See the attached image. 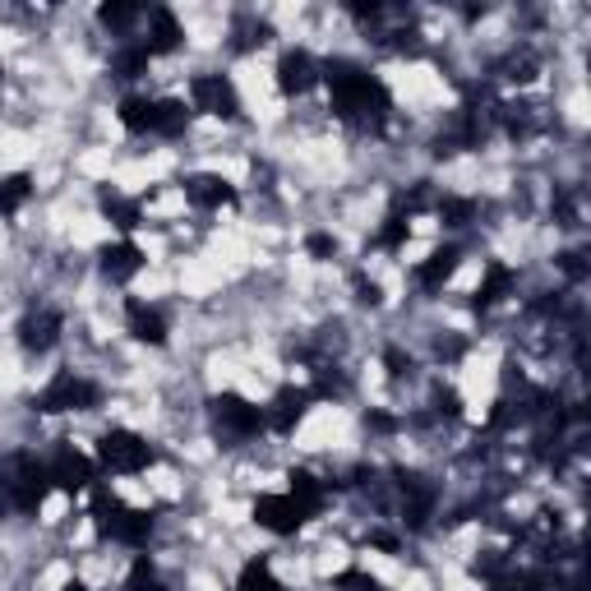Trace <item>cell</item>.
<instances>
[{
  "label": "cell",
  "instance_id": "obj_5",
  "mask_svg": "<svg viewBox=\"0 0 591 591\" xmlns=\"http://www.w3.org/2000/svg\"><path fill=\"white\" fill-rule=\"evenodd\" d=\"M209 406H213L217 430L227 435V439H254V435H264V430H268L264 406H254L250 398H240V393H217Z\"/></svg>",
  "mask_w": 591,
  "mask_h": 591
},
{
  "label": "cell",
  "instance_id": "obj_39",
  "mask_svg": "<svg viewBox=\"0 0 591 591\" xmlns=\"http://www.w3.org/2000/svg\"><path fill=\"white\" fill-rule=\"evenodd\" d=\"M0 79H5V65H0Z\"/></svg>",
  "mask_w": 591,
  "mask_h": 591
},
{
  "label": "cell",
  "instance_id": "obj_34",
  "mask_svg": "<svg viewBox=\"0 0 591 591\" xmlns=\"http://www.w3.org/2000/svg\"><path fill=\"white\" fill-rule=\"evenodd\" d=\"M435 402H439V412H449V416H462V398L453 393V388H439V393H435Z\"/></svg>",
  "mask_w": 591,
  "mask_h": 591
},
{
  "label": "cell",
  "instance_id": "obj_8",
  "mask_svg": "<svg viewBox=\"0 0 591 591\" xmlns=\"http://www.w3.org/2000/svg\"><path fill=\"white\" fill-rule=\"evenodd\" d=\"M250 517L264 531H273V536H296L305 523H310V513L296 504L291 494H259L254 499V508H250Z\"/></svg>",
  "mask_w": 591,
  "mask_h": 591
},
{
  "label": "cell",
  "instance_id": "obj_35",
  "mask_svg": "<svg viewBox=\"0 0 591 591\" xmlns=\"http://www.w3.org/2000/svg\"><path fill=\"white\" fill-rule=\"evenodd\" d=\"M369 545H379V550H388V554H398L402 545H398V536H388V531H375L369 536Z\"/></svg>",
  "mask_w": 591,
  "mask_h": 591
},
{
  "label": "cell",
  "instance_id": "obj_24",
  "mask_svg": "<svg viewBox=\"0 0 591 591\" xmlns=\"http://www.w3.org/2000/svg\"><path fill=\"white\" fill-rule=\"evenodd\" d=\"M143 18V10L139 5H129V0H106V5L98 10V24L102 28H111V33H129Z\"/></svg>",
  "mask_w": 591,
  "mask_h": 591
},
{
  "label": "cell",
  "instance_id": "obj_33",
  "mask_svg": "<svg viewBox=\"0 0 591 591\" xmlns=\"http://www.w3.org/2000/svg\"><path fill=\"white\" fill-rule=\"evenodd\" d=\"M383 365H388V375H393V379L412 375V356H402L398 347H388V351H383Z\"/></svg>",
  "mask_w": 591,
  "mask_h": 591
},
{
  "label": "cell",
  "instance_id": "obj_10",
  "mask_svg": "<svg viewBox=\"0 0 591 591\" xmlns=\"http://www.w3.org/2000/svg\"><path fill=\"white\" fill-rule=\"evenodd\" d=\"M314 84H319V65H314L310 51H282V61H277V88L287 92V98H301V92H310Z\"/></svg>",
  "mask_w": 591,
  "mask_h": 591
},
{
  "label": "cell",
  "instance_id": "obj_16",
  "mask_svg": "<svg viewBox=\"0 0 591 591\" xmlns=\"http://www.w3.org/2000/svg\"><path fill=\"white\" fill-rule=\"evenodd\" d=\"M88 494H92V508H88L92 527H98V536H102V541H111V531H116L121 513H125L129 504H125V499H121L116 490H106V486H92Z\"/></svg>",
  "mask_w": 591,
  "mask_h": 591
},
{
  "label": "cell",
  "instance_id": "obj_2",
  "mask_svg": "<svg viewBox=\"0 0 591 591\" xmlns=\"http://www.w3.org/2000/svg\"><path fill=\"white\" fill-rule=\"evenodd\" d=\"M28 406H33V412H42V416L92 412V406H102V388L92 379H84V375H74V369H61V375H55Z\"/></svg>",
  "mask_w": 591,
  "mask_h": 591
},
{
  "label": "cell",
  "instance_id": "obj_36",
  "mask_svg": "<svg viewBox=\"0 0 591 591\" xmlns=\"http://www.w3.org/2000/svg\"><path fill=\"white\" fill-rule=\"evenodd\" d=\"M365 425H375V430H393V420L379 416V412H375V416H365Z\"/></svg>",
  "mask_w": 591,
  "mask_h": 591
},
{
  "label": "cell",
  "instance_id": "obj_20",
  "mask_svg": "<svg viewBox=\"0 0 591 591\" xmlns=\"http://www.w3.org/2000/svg\"><path fill=\"white\" fill-rule=\"evenodd\" d=\"M513 282H517V277H513L508 264H490V268H486V282H480L476 296H471V305H476V310L499 305V301H504V296L513 291Z\"/></svg>",
  "mask_w": 591,
  "mask_h": 591
},
{
  "label": "cell",
  "instance_id": "obj_28",
  "mask_svg": "<svg viewBox=\"0 0 591 591\" xmlns=\"http://www.w3.org/2000/svg\"><path fill=\"white\" fill-rule=\"evenodd\" d=\"M125 591H166V582L158 578V568H153V559H148V554H139V559L129 564Z\"/></svg>",
  "mask_w": 591,
  "mask_h": 591
},
{
  "label": "cell",
  "instance_id": "obj_37",
  "mask_svg": "<svg viewBox=\"0 0 591 591\" xmlns=\"http://www.w3.org/2000/svg\"><path fill=\"white\" fill-rule=\"evenodd\" d=\"M10 508V486H5V471H0V513Z\"/></svg>",
  "mask_w": 591,
  "mask_h": 591
},
{
  "label": "cell",
  "instance_id": "obj_12",
  "mask_svg": "<svg viewBox=\"0 0 591 591\" xmlns=\"http://www.w3.org/2000/svg\"><path fill=\"white\" fill-rule=\"evenodd\" d=\"M185 199L194 203V209H231V203L240 199L236 194V185L227 176H217V172H199L185 180Z\"/></svg>",
  "mask_w": 591,
  "mask_h": 591
},
{
  "label": "cell",
  "instance_id": "obj_9",
  "mask_svg": "<svg viewBox=\"0 0 591 591\" xmlns=\"http://www.w3.org/2000/svg\"><path fill=\"white\" fill-rule=\"evenodd\" d=\"M310 388H296V383H287V388H277L273 393V402L264 406V420H268V430L273 435H296V425L305 420V406H310Z\"/></svg>",
  "mask_w": 591,
  "mask_h": 591
},
{
  "label": "cell",
  "instance_id": "obj_18",
  "mask_svg": "<svg viewBox=\"0 0 591 591\" xmlns=\"http://www.w3.org/2000/svg\"><path fill=\"white\" fill-rule=\"evenodd\" d=\"M148 536H153V513H148V508H125L116 531H111V541H121L129 550H143Z\"/></svg>",
  "mask_w": 591,
  "mask_h": 591
},
{
  "label": "cell",
  "instance_id": "obj_32",
  "mask_svg": "<svg viewBox=\"0 0 591 591\" xmlns=\"http://www.w3.org/2000/svg\"><path fill=\"white\" fill-rule=\"evenodd\" d=\"M305 250H310V259H332V254H338V240H332L328 231H314L305 240Z\"/></svg>",
  "mask_w": 591,
  "mask_h": 591
},
{
  "label": "cell",
  "instance_id": "obj_17",
  "mask_svg": "<svg viewBox=\"0 0 591 591\" xmlns=\"http://www.w3.org/2000/svg\"><path fill=\"white\" fill-rule=\"evenodd\" d=\"M457 259H462V250H457V246H443V250H435V254H430V259H425V264L416 268L420 287H425V291H439V287L449 282L453 273H457Z\"/></svg>",
  "mask_w": 591,
  "mask_h": 591
},
{
  "label": "cell",
  "instance_id": "obj_14",
  "mask_svg": "<svg viewBox=\"0 0 591 591\" xmlns=\"http://www.w3.org/2000/svg\"><path fill=\"white\" fill-rule=\"evenodd\" d=\"M125 328H129V338L143 347H166V319H162V310H153L148 301H125Z\"/></svg>",
  "mask_w": 591,
  "mask_h": 591
},
{
  "label": "cell",
  "instance_id": "obj_26",
  "mask_svg": "<svg viewBox=\"0 0 591 591\" xmlns=\"http://www.w3.org/2000/svg\"><path fill=\"white\" fill-rule=\"evenodd\" d=\"M102 213H106L111 222H116L121 231H135V227H139V203H135V199H125V194H116V190H106V194H102Z\"/></svg>",
  "mask_w": 591,
  "mask_h": 591
},
{
  "label": "cell",
  "instance_id": "obj_29",
  "mask_svg": "<svg viewBox=\"0 0 591 591\" xmlns=\"http://www.w3.org/2000/svg\"><path fill=\"white\" fill-rule=\"evenodd\" d=\"M406 236H412V222H406V213H393V217L383 222V231H379V246L383 250H402Z\"/></svg>",
  "mask_w": 591,
  "mask_h": 591
},
{
  "label": "cell",
  "instance_id": "obj_31",
  "mask_svg": "<svg viewBox=\"0 0 591 591\" xmlns=\"http://www.w3.org/2000/svg\"><path fill=\"white\" fill-rule=\"evenodd\" d=\"M338 591H379V578H369L365 568H342L338 578H332Z\"/></svg>",
  "mask_w": 591,
  "mask_h": 591
},
{
  "label": "cell",
  "instance_id": "obj_22",
  "mask_svg": "<svg viewBox=\"0 0 591 591\" xmlns=\"http://www.w3.org/2000/svg\"><path fill=\"white\" fill-rule=\"evenodd\" d=\"M185 129H190V111H185V102H180V98H162V102H158L153 135H162V139H180Z\"/></svg>",
  "mask_w": 591,
  "mask_h": 591
},
{
  "label": "cell",
  "instance_id": "obj_3",
  "mask_svg": "<svg viewBox=\"0 0 591 591\" xmlns=\"http://www.w3.org/2000/svg\"><path fill=\"white\" fill-rule=\"evenodd\" d=\"M98 462L106 471H116V476H139V471L153 467L158 453H153V443H148L143 435L125 430V425H111V430L98 439Z\"/></svg>",
  "mask_w": 591,
  "mask_h": 591
},
{
  "label": "cell",
  "instance_id": "obj_11",
  "mask_svg": "<svg viewBox=\"0 0 591 591\" xmlns=\"http://www.w3.org/2000/svg\"><path fill=\"white\" fill-rule=\"evenodd\" d=\"M61 314L55 310H37V314H28L24 324H18V347L28 351V356H47V351L61 342Z\"/></svg>",
  "mask_w": 591,
  "mask_h": 591
},
{
  "label": "cell",
  "instance_id": "obj_19",
  "mask_svg": "<svg viewBox=\"0 0 591 591\" xmlns=\"http://www.w3.org/2000/svg\"><path fill=\"white\" fill-rule=\"evenodd\" d=\"M287 480H291L287 494H291L296 504H301L310 517H319V513H324V480L314 476V471H305V467H296Z\"/></svg>",
  "mask_w": 591,
  "mask_h": 591
},
{
  "label": "cell",
  "instance_id": "obj_23",
  "mask_svg": "<svg viewBox=\"0 0 591 591\" xmlns=\"http://www.w3.org/2000/svg\"><path fill=\"white\" fill-rule=\"evenodd\" d=\"M153 121H158L153 98H125L121 102V125L129 129V135H153Z\"/></svg>",
  "mask_w": 591,
  "mask_h": 591
},
{
  "label": "cell",
  "instance_id": "obj_4",
  "mask_svg": "<svg viewBox=\"0 0 591 591\" xmlns=\"http://www.w3.org/2000/svg\"><path fill=\"white\" fill-rule=\"evenodd\" d=\"M5 486H10V504H14L18 513H37V508L47 504V494L55 490L47 462L37 457V453H18V457H10Z\"/></svg>",
  "mask_w": 591,
  "mask_h": 591
},
{
  "label": "cell",
  "instance_id": "obj_25",
  "mask_svg": "<svg viewBox=\"0 0 591 591\" xmlns=\"http://www.w3.org/2000/svg\"><path fill=\"white\" fill-rule=\"evenodd\" d=\"M236 591H282V582H277V573H273L268 559H250L246 568H240Z\"/></svg>",
  "mask_w": 591,
  "mask_h": 591
},
{
  "label": "cell",
  "instance_id": "obj_30",
  "mask_svg": "<svg viewBox=\"0 0 591 591\" xmlns=\"http://www.w3.org/2000/svg\"><path fill=\"white\" fill-rule=\"evenodd\" d=\"M439 217L449 222V227H467V222L476 217V203L471 199H443L439 203Z\"/></svg>",
  "mask_w": 591,
  "mask_h": 591
},
{
  "label": "cell",
  "instance_id": "obj_7",
  "mask_svg": "<svg viewBox=\"0 0 591 591\" xmlns=\"http://www.w3.org/2000/svg\"><path fill=\"white\" fill-rule=\"evenodd\" d=\"M47 471H51V486L65 490V494H84V490L98 486V462H92L88 453H79V449H70V443L55 449V457L47 462Z\"/></svg>",
  "mask_w": 591,
  "mask_h": 591
},
{
  "label": "cell",
  "instance_id": "obj_6",
  "mask_svg": "<svg viewBox=\"0 0 591 591\" xmlns=\"http://www.w3.org/2000/svg\"><path fill=\"white\" fill-rule=\"evenodd\" d=\"M190 102L203 116H217V121H240V92L227 74H199L190 84Z\"/></svg>",
  "mask_w": 591,
  "mask_h": 591
},
{
  "label": "cell",
  "instance_id": "obj_38",
  "mask_svg": "<svg viewBox=\"0 0 591 591\" xmlns=\"http://www.w3.org/2000/svg\"><path fill=\"white\" fill-rule=\"evenodd\" d=\"M61 591H88V587H84V582H65Z\"/></svg>",
  "mask_w": 591,
  "mask_h": 591
},
{
  "label": "cell",
  "instance_id": "obj_13",
  "mask_svg": "<svg viewBox=\"0 0 591 591\" xmlns=\"http://www.w3.org/2000/svg\"><path fill=\"white\" fill-rule=\"evenodd\" d=\"M98 264H102V273L111 277V282H129V277L148 264V254L125 236V240H111V246L98 250Z\"/></svg>",
  "mask_w": 591,
  "mask_h": 591
},
{
  "label": "cell",
  "instance_id": "obj_21",
  "mask_svg": "<svg viewBox=\"0 0 591 591\" xmlns=\"http://www.w3.org/2000/svg\"><path fill=\"white\" fill-rule=\"evenodd\" d=\"M28 199H33V176H28V172L0 176V217H14Z\"/></svg>",
  "mask_w": 591,
  "mask_h": 591
},
{
  "label": "cell",
  "instance_id": "obj_1",
  "mask_svg": "<svg viewBox=\"0 0 591 591\" xmlns=\"http://www.w3.org/2000/svg\"><path fill=\"white\" fill-rule=\"evenodd\" d=\"M319 79L328 84V102L347 125L369 129L388 116V106H393L388 102V88L369 70H361L356 61H328L319 70Z\"/></svg>",
  "mask_w": 591,
  "mask_h": 591
},
{
  "label": "cell",
  "instance_id": "obj_27",
  "mask_svg": "<svg viewBox=\"0 0 591 591\" xmlns=\"http://www.w3.org/2000/svg\"><path fill=\"white\" fill-rule=\"evenodd\" d=\"M148 61H153V55L143 47H121L111 55V74H116V79H139V74H148Z\"/></svg>",
  "mask_w": 591,
  "mask_h": 591
},
{
  "label": "cell",
  "instance_id": "obj_15",
  "mask_svg": "<svg viewBox=\"0 0 591 591\" xmlns=\"http://www.w3.org/2000/svg\"><path fill=\"white\" fill-rule=\"evenodd\" d=\"M180 37H185V28H180V18L166 10V5H158V10H148V37H143V51L148 55H166V51H176L180 47Z\"/></svg>",
  "mask_w": 591,
  "mask_h": 591
}]
</instances>
